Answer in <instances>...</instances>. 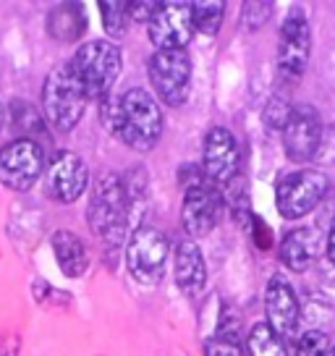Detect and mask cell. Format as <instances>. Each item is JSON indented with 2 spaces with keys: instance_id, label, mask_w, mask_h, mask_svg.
I'll use <instances>...</instances> for the list:
<instances>
[{
  "instance_id": "1",
  "label": "cell",
  "mask_w": 335,
  "mask_h": 356,
  "mask_svg": "<svg viewBox=\"0 0 335 356\" xmlns=\"http://www.w3.org/2000/svg\"><path fill=\"white\" fill-rule=\"evenodd\" d=\"M123 145L136 152H149L163 136V111L160 102L147 89H129L118 97V121L113 129Z\"/></svg>"
},
{
  "instance_id": "2",
  "label": "cell",
  "mask_w": 335,
  "mask_h": 356,
  "mask_svg": "<svg viewBox=\"0 0 335 356\" xmlns=\"http://www.w3.org/2000/svg\"><path fill=\"white\" fill-rule=\"evenodd\" d=\"M134 210V200L115 173H102L95 181V189L87 207V220L95 236L105 238L108 244H118L126 234V225Z\"/></svg>"
},
{
  "instance_id": "3",
  "label": "cell",
  "mask_w": 335,
  "mask_h": 356,
  "mask_svg": "<svg viewBox=\"0 0 335 356\" xmlns=\"http://www.w3.org/2000/svg\"><path fill=\"white\" fill-rule=\"evenodd\" d=\"M68 68L74 71L90 100H102L111 95L113 84L121 76V47L111 40H90L79 47Z\"/></svg>"
},
{
  "instance_id": "4",
  "label": "cell",
  "mask_w": 335,
  "mask_h": 356,
  "mask_svg": "<svg viewBox=\"0 0 335 356\" xmlns=\"http://www.w3.org/2000/svg\"><path fill=\"white\" fill-rule=\"evenodd\" d=\"M87 92L74 76V71L68 66L56 68L50 76L45 79L42 87V108H45L47 123L58 129V131H71L87 108Z\"/></svg>"
},
{
  "instance_id": "5",
  "label": "cell",
  "mask_w": 335,
  "mask_h": 356,
  "mask_svg": "<svg viewBox=\"0 0 335 356\" xmlns=\"http://www.w3.org/2000/svg\"><path fill=\"white\" fill-rule=\"evenodd\" d=\"M327 191H330V178L325 176L322 170H314V168L293 170L278 181V189H275L278 212L288 220L304 218L314 207H320Z\"/></svg>"
},
{
  "instance_id": "6",
  "label": "cell",
  "mask_w": 335,
  "mask_h": 356,
  "mask_svg": "<svg viewBox=\"0 0 335 356\" xmlns=\"http://www.w3.org/2000/svg\"><path fill=\"white\" fill-rule=\"evenodd\" d=\"M168 254L170 244L157 228H136L126 246V265L131 278L142 286H157L165 275Z\"/></svg>"
},
{
  "instance_id": "7",
  "label": "cell",
  "mask_w": 335,
  "mask_h": 356,
  "mask_svg": "<svg viewBox=\"0 0 335 356\" xmlns=\"http://www.w3.org/2000/svg\"><path fill=\"white\" fill-rule=\"evenodd\" d=\"M223 215V194L210 184L204 173L186 184L183 189V207H181V222L189 238H202L213 231Z\"/></svg>"
},
{
  "instance_id": "8",
  "label": "cell",
  "mask_w": 335,
  "mask_h": 356,
  "mask_svg": "<svg viewBox=\"0 0 335 356\" xmlns=\"http://www.w3.org/2000/svg\"><path fill=\"white\" fill-rule=\"evenodd\" d=\"M147 68L157 100L173 108L186 102L191 89V58L186 50H157Z\"/></svg>"
},
{
  "instance_id": "9",
  "label": "cell",
  "mask_w": 335,
  "mask_h": 356,
  "mask_svg": "<svg viewBox=\"0 0 335 356\" xmlns=\"http://www.w3.org/2000/svg\"><path fill=\"white\" fill-rule=\"evenodd\" d=\"M45 173V152L34 139H16L0 147V184L13 191H29Z\"/></svg>"
},
{
  "instance_id": "10",
  "label": "cell",
  "mask_w": 335,
  "mask_h": 356,
  "mask_svg": "<svg viewBox=\"0 0 335 356\" xmlns=\"http://www.w3.org/2000/svg\"><path fill=\"white\" fill-rule=\"evenodd\" d=\"M147 34L157 50H183L194 37L191 3L183 0L157 3V11L147 24Z\"/></svg>"
},
{
  "instance_id": "11",
  "label": "cell",
  "mask_w": 335,
  "mask_h": 356,
  "mask_svg": "<svg viewBox=\"0 0 335 356\" xmlns=\"http://www.w3.org/2000/svg\"><path fill=\"white\" fill-rule=\"evenodd\" d=\"M238 168H241V149H238L236 136L225 126L210 129L204 136V147H202V173H204V178L220 189L238 176Z\"/></svg>"
},
{
  "instance_id": "12",
  "label": "cell",
  "mask_w": 335,
  "mask_h": 356,
  "mask_svg": "<svg viewBox=\"0 0 335 356\" xmlns=\"http://www.w3.org/2000/svg\"><path fill=\"white\" fill-rule=\"evenodd\" d=\"M312 53V26L307 19V11L291 8L288 16L283 19L278 40V66L288 76H299L307 71Z\"/></svg>"
},
{
  "instance_id": "13",
  "label": "cell",
  "mask_w": 335,
  "mask_h": 356,
  "mask_svg": "<svg viewBox=\"0 0 335 356\" xmlns=\"http://www.w3.org/2000/svg\"><path fill=\"white\" fill-rule=\"evenodd\" d=\"M322 145V121L312 105H296L283 126V147L286 155L296 163L312 160Z\"/></svg>"
},
{
  "instance_id": "14",
  "label": "cell",
  "mask_w": 335,
  "mask_h": 356,
  "mask_svg": "<svg viewBox=\"0 0 335 356\" xmlns=\"http://www.w3.org/2000/svg\"><path fill=\"white\" fill-rule=\"evenodd\" d=\"M47 191L50 197H56L58 202H76L87 186H90V170L87 163L74 152H58L50 165H47Z\"/></svg>"
},
{
  "instance_id": "15",
  "label": "cell",
  "mask_w": 335,
  "mask_h": 356,
  "mask_svg": "<svg viewBox=\"0 0 335 356\" xmlns=\"http://www.w3.org/2000/svg\"><path fill=\"white\" fill-rule=\"evenodd\" d=\"M265 314L268 325L283 341L296 333L302 320V307L296 299V291L291 289V283L283 275H272L265 289Z\"/></svg>"
},
{
  "instance_id": "16",
  "label": "cell",
  "mask_w": 335,
  "mask_h": 356,
  "mask_svg": "<svg viewBox=\"0 0 335 356\" xmlns=\"http://www.w3.org/2000/svg\"><path fill=\"white\" fill-rule=\"evenodd\" d=\"M207 283V265L197 241L183 238L176 249V286L186 296H199Z\"/></svg>"
},
{
  "instance_id": "17",
  "label": "cell",
  "mask_w": 335,
  "mask_h": 356,
  "mask_svg": "<svg viewBox=\"0 0 335 356\" xmlns=\"http://www.w3.org/2000/svg\"><path fill=\"white\" fill-rule=\"evenodd\" d=\"M322 244H325V238L317 228L291 231V234L283 238L280 259H283V265L288 267V270H293V273H304V270L317 259Z\"/></svg>"
},
{
  "instance_id": "18",
  "label": "cell",
  "mask_w": 335,
  "mask_h": 356,
  "mask_svg": "<svg viewBox=\"0 0 335 356\" xmlns=\"http://www.w3.org/2000/svg\"><path fill=\"white\" fill-rule=\"evenodd\" d=\"M50 246H53L58 267H60V273L66 278L84 275V270L90 265V254H87L84 241L74 231H56V234L50 236Z\"/></svg>"
},
{
  "instance_id": "19",
  "label": "cell",
  "mask_w": 335,
  "mask_h": 356,
  "mask_svg": "<svg viewBox=\"0 0 335 356\" xmlns=\"http://www.w3.org/2000/svg\"><path fill=\"white\" fill-rule=\"evenodd\" d=\"M84 13H81V6H74V3H66V6H58L50 11L47 16V29H50V37L56 40H63V42H74L76 37L84 34Z\"/></svg>"
},
{
  "instance_id": "20",
  "label": "cell",
  "mask_w": 335,
  "mask_h": 356,
  "mask_svg": "<svg viewBox=\"0 0 335 356\" xmlns=\"http://www.w3.org/2000/svg\"><path fill=\"white\" fill-rule=\"evenodd\" d=\"M246 348H249V356H288L286 341L268 323H257L249 330Z\"/></svg>"
},
{
  "instance_id": "21",
  "label": "cell",
  "mask_w": 335,
  "mask_h": 356,
  "mask_svg": "<svg viewBox=\"0 0 335 356\" xmlns=\"http://www.w3.org/2000/svg\"><path fill=\"white\" fill-rule=\"evenodd\" d=\"M225 3H215V0H202V3H191V19H194V32L199 29L202 34H215L223 24Z\"/></svg>"
},
{
  "instance_id": "22",
  "label": "cell",
  "mask_w": 335,
  "mask_h": 356,
  "mask_svg": "<svg viewBox=\"0 0 335 356\" xmlns=\"http://www.w3.org/2000/svg\"><path fill=\"white\" fill-rule=\"evenodd\" d=\"M100 13H102V24H105V32L113 34V37H121L126 32V24L131 22L129 19V3H121V0H102L100 3Z\"/></svg>"
},
{
  "instance_id": "23",
  "label": "cell",
  "mask_w": 335,
  "mask_h": 356,
  "mask_svg": "<svg viewBox=\"0 0 335 356\" xmlns=\"http://www.w3.org/2000/svg\"><path fill=\"white\" fill-rule=\"evenodd\" d=\"M327 348H330V338L322 330H307L299 338L296 356H327Z\"/></svg>"
},
{
  "instance_id": "24",
  "label": "cell",
  "mask_w": 335,
  "mask_h": 356,
  "mask_svg": "<svg viewBox=\"0 0 335 356\" xmlns=\"http://www.w3.org/2000/svg\"><path fill=\"white\" fill-rule=\"evenodd\" d=\"M272 13V3H244L241 8V24H244L249 32H257L262 24L270 19Z\"/></svg>"
},
{
  "instance_id": "25",
  "label": "cell",
  "mask_w": 335,
  "mask_h": 356,
  "mask_svg": "<svg viewBox=\"0 0 335 356\" xmlns=\"http://www.w3.org/2000/svg\"><path fill=\"white\" fill-rule=\"evenodd\" d=\"M215 338H223L231 343H241V317L234 314V309H225V314L218 323V335Z\"/></svg>"
},
{
  "instance_id": "26",
  "label": "cell",
  "mask_w": 335,
  "mask_h": 356,
  "mask_svg": "<svg viewBox=\"0 0 335 356\" xmlns=\"http://www.w3.org/2000/svg\"><path fill=\"white\" fill-rule=\"evenodd\" d=\"M288 115H291V105L286 100H280V97H272L270 105L265 108V121H268L270 129H278V131H283Z\"/></svg>"
},
{
  "instance_id": "27",
  "label": "cell",
  "mask_w": 335,
  "mask_h": 356,
  "mask_svg": "<svg viewBox=\"0 0 335 356\" xmlns=\"http://www.w3.org/2000/svg\"><path fill=\"white\" fill-rule=\"evenodd\" d=\"M204 356H246L241 343H231L223 338H210L204 341Z\"/></svg>"
},
{
  "instance_id": "28",
  "label": "cell",
  "mask_w": 335,
  "mask_h": 356,
  "mask_svg": "<svg viewBox=\"0 0 335 356\" xmlns=\"http://www.w3.org/2000/svg\"><path fill=\"white\" fill-rule=\"evenodd\" d=\"M155 11L157 3H152V0H147V3H129V19L136 24H149Z\"/></svg>"
},
{
  "instance_id": "29",
  "label": "cell",
  "mask_w": 335,
  "mask_h": 356,
  "mask_svg": "<svg viewBox=\"0 0 335 356\" xmlns=\"http://www.w3.org/2000/svg\"><path fill=\"white\" fill-rule=\"evenodd\" d=\"M327 259L335 265V218H333V225H330V234H327Z\"/></svg>"
},
{
  "instance_id": "30",
  "label": "cell",
  "mask_w": 335,
  "mask_h": 356,
  "mask_svg": "<svg viewBox=\"0 0 335 356\" xmlns=\"http://www.w3.org/2000/svg\"><path fill=\"white\" fill-rule=\"evenodd\" d=\"M3 121H6V108H3V102H0V126H3Z\"/></svg>"
},
{
  "instance_id": "31",
  "label": "cell",
  "mask_w": 335,
  "mask_h": 356,
  "mask_svg": "<svg viewBox=\"0 0 335 356\" xmlns=\"http://www.w3.org/2000/svg\"><path fill=\"white\" fill-rule=\"evenodd\" d=\"M327 356H335V343H330V348H327Z\"/></svg>"
}]
</instances>
